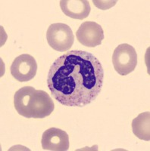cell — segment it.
Segmentation results:
<instances>
[{"instance_id":"obj_1","label":"cell","mask_w":150,"mask_h":151,"mask_svg":"<svg viewBox=\"0 0 150 151\" xmlns=\"http://www.w3.org/2000/svg\"><path fill=\"white\" fill-rule=\"evenodd\" d=\"M102 64L93 54L69 51L51 65L47 86L52 96L64 106H84L93 101L103 86Z\"/></svg>"},{"instance_id":"obj_2","label":"cell","mask_w":150,"mask_h":151,"mask_svg":"<svg viewBox=\"0 0 150 151\" xmlns=\"http://www.w3.org/2000/svg\"><path fill=\"white\" fill-rule=\"evenodd\" d=\"M14 105L18 114L28 119L45 118L53 112L55 107L48 93L31 86H24L16 91Z\"/></svg>"},{"instance_id":"obj_3","label":"cell","mask_w":150,"mask_h":151,"mask_svg":"<svg viewBox=\"0 0 150 151\" xmlns=\"http://www.w3.org/2000/svg\"><path fill=\"white\" fill-rule=\"evenodd\" d=\"M46 40L51 48L57 52H67L72 47L74 36L71 27L62 23H55L49 27Z\"/></svg>"},{"instance_id":"obj_4","label":"cell","mask_w":150,"mask_h":151,"mask_svg":"<svg viewBox=\"0 0 150 151\" xmlns=\"http://www.w3.org/2000/svg\"><path fill=\"white\" fill-rule=\"evenodd\" d=\"M112 64L116 72L121 76H127L133 72L137 65L135 48L127 43L117 45L112 55Z\"/></svg>"},{"instance_id":"obj_5","label":"cell","mask_w":150,"mask_h":151,"mask_svg":"<svg viewBox=\"0 0 150 151\" xmlns=\"http://www.w3.org/2000/svg\"><path fill=\"white\" fill-rule=\"evenodd\" d=\"M11 74L19 82H28L33 79L37 72V64L34 58L28 54L17 56L11 66Z\"/></svg>"},{"instance_id":"obj_6","label":"cell","mask_w":150,"mask_h":151,"mask_svg":"<svg viewBox=\"0 0 150 151\" xmlns=\"http://www.w3.org/2000/svg\"><path fill=\"white\" fill-rule=\"evenodd\" d=\"M78 41L89 48H95L104 40L103 29L94 21H86L81 24L76 33Z\"/></svg>"},{"instance_id":"obj_7","label":"cell","mask_w":150,"mask_h":151,"mask_svg":"<svg viewBox=\"0 0 150 151\" xmlns=\"http://www.w3.org/2000/svg\"><path fill=\"white\" fill-rule=\"evenodd\" d=\"M41 144L44 150L66 151L69 149V137L62 129L50 128L43 132Z\"/></svg>"},{"instance_id":"obj_8","label":"cell","mask_w":150,"mask_h":151,"mask_svg":"<svg viewBox=\"0 0 150 151\" xmlns=\"http://www.w3.org/2000/svg\"><path fill=\"white\" fill-rule=\"evenodd\" d=\"M60 7L66 16L78 20L86 18L91 10L88 0H61Z\"/></svg>"},{"instance_id":"obj_9","label":"cell","mask_w":150,"mask_h":151,"mask_svg":"<svg viewBox=\"0 0 150 151\" xmlns=\"http://www.w3.org/2000/svg\"><path fill=\"white\" fill-rule=\"evenodd\" d=\"M131 126L135 136L143 141H150L149 112L140 113L136 118L133 119Z\"/></svg>"}]
</instances>
